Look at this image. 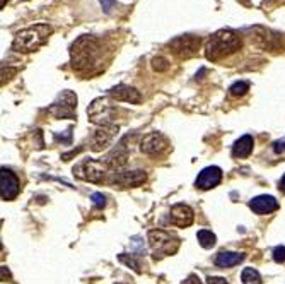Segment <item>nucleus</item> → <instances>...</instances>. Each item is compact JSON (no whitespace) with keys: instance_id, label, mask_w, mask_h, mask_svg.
<instances>
[{"instance_id":"f257e3e1","label":"nucleus","mask_w":285,"mask_h":284,"mask_svg":"<svg viewBox=\"0 0 285 284\" xmlns=\"http://www.w3.org/2000/svg\"><path fill=\"white\" fill-rule=\"evenodd\" d=\"M241 47H243V39L239 33L232 29H220L209 38L205 47V55L209 60L217 62L220 58L229 57L232 53H236L238 50H241Z\"/></svg>"},{"instance_id":"f03ea898","label":"nucleus","mask_w":285,"mask_h":284,"mask_svg":"<svg viewBox=\"0 0 285 284\" xmlns=\"http://www.w3.org/2000/svg\"><path fill=\"white\" fill-rule=\"evenodd\" d=\"M52 33H53L52 26L44 24V22L29 26V28L22 29L16 34L14 42H12V50L21 52V53L36 52L39 47H43V45L48 42Z\"/></svg>"},{"instance_id":"7ed1b4c3","label":"nucleus","mask_w":285,"mask_h":284,"mask_svg":"<svg viewBox=\"0 0 285 284\" xmlns=\"http://www.w3.org/2000/svg\"><path fill=\"white\" fill-rule=\"evenodd\" d=\"M99 52H101V48H99V43L96 39L90 38V36H80L72 45V67L75 70H89L92 65H96Z\"/></svg>"},{"instance_id":"20e7f679","label":"nucleus","mask_w":285,"mask_h":284,"mask_svg":"<svg viewBox=\"0 0 285 284\" xmlns=\"http://www.w3.org/2000/svg\"><path fill=\"white\" fill-rule=\"evenodd\" d=\"M147 240H149V245H151L152 257L156 260H161L167 255L176 254L181 243L178 238L171 236L169 233L162 231V229H151Z\"/></svg>"},{"instance_id":"39448f33","label":"nucleus","mask_w":285,"mask_h":284,"mask_svg":"<svg viewBox=\"0 0 285 284\" xmlns=\"http://www.w3.org/2000/svg\"><path fill=\"white\" fill-rule=\"evenodd\" d=\"M108 165L105 161H98V159H92V157H85V159L79 161L75 166H74V175L77 178L84 180V182H89V183H103L106 178V173H108Z\"/></svg>"},{"instance_id":"423d86ee","label":"nucleus","mask_w":285,"mask_h":284,"mask_svg":"<svg viewBox=\"0 0 285 284\" xmlns=\"http://www.w3.org/2000/svg\"><path fill=\"white\" fill-rule=\"evenodd\" d=\"M75 108H77V96L72 91H62L57 96V100L48 106V113L55 118H70L75 120Z\"/></svg>"},{"instance_id":"0eeeda50","label":"nucleus","mask_w":285,"mask_h":284,"mask_svg":"<svg viewBox=\"0 0 285 284\" xmlns=\"http://www.w3.org/2000/svg\"><path fill=\"white\" fill-rule=\"evenodd\" d=\"M115 113H116L115 106H113L106 98H98V100H94L87 108L89 120L92 121V124H96L98 127L111 125Z\"/></svg>"},{"instance_id":"6e6552de","label":"nucleus","mask_w":285,"mask_h":284,"mask_svg":"<svg viewBox=\"0 0 285 284\" xmlns=\"http://www.w3.org/2000/svg\"><path fill=\"white\" fill-rule=\"evenodd\" d=\"M200 43L202 42H200V38H198V36L183 34V36H178V38H174L173 42L167 43V47L171 48V52H173L176 57H179V58H189V57H193L198 52V48H200Z\"/></svg>"},{"instance_id":"1a4fd4ad","label":"nucleus","mask_w":285,"mask_h":284,"mask_svg":"<svg viewBox=\"0 0 285 284\" xmlns=\"http://www.w3.org/2000/svg\"><path fill=\"white\" fill-rule=\"evenodd\" d=\"M116 134H118V125H115V124L98 127L89 135V149L94 152H101L113 142V139L116 137Z\"/></svg>"},{"instance_id":"9d476101","label":"nucleus","mask_w":285,"mask_h":284,"mask_svg":"<svg viewBox=\"0 0 285 284\" xmlns=\"http://www.w3.org/2000/svg\"><path fill=\"white\" fill-rule=\"evenodd\" d=\"M146 180H147V173L144 170L115 171L111 177V183L120 188H135L146 183Z\"/></svg>"},{"instance_id":"9b49d317","label":"nucleus","mask_w":285,"mask_h":284,"mask_svg":"<svg viewBox=\"0 0 285 284\" xmlns=\"http://www.w3.org/2000/svg\"><path fill=\"white\" fill-rule=\"evenodd\" d=\"M21 192L19 180L11 170L2 168L0 170V195L4 200H14Z\"/></svg>"},{"instance_id":"f8f14e48","label":"nucleus","mask_w":285,"mask_h":284,"mask_svg":"<svg viewBox=\"0 0 285 284\" xmlns=\"http://www.w3.org/2000/svg\"><path fill=\"white\" fill-rule=\"evenodd\" d=\"M220 182H222V170L219 166H207L198 173L195 185L200 190H210V188H215Z\"/></svg>"},{"instance_id":"ddd939ff","label":"nucleus","mask_w":285,"mask_h":284,"mask_svg":"<svg viewBox=\"0 0 285 284\" xmlns=\"http://www.w3.org/2000/svg\"><path fill=\"white\" fill-rule=\"evenodd\" d=\"M126 141H128V135L121 139V141L116 144L115 149L106 156L105 163L108 165V168L120 171V168H123L126 165V161H128V146H126Z\"/></svg>"},{"instance_id":"4468645a","label":"nucleus","mask_w":285,"mask_h":284,"mask_svg":"<svg viewBox=\"0 0 285 284\" xmlns=\"http://www.w3.org/2000/svg\"><path fill=\"white\" fill-rule=\"evenodd\" d=\"M193 219H195V214H193V209L186 204H174L171 207L169 213V221L171 224L178 228H188L193 224Z\"/></svg>"},{"instance_id":"2eb2a0df","label":"nucleus","mask_w":285,"mask_h":284,"mask_svg":"<svg viewBox=\"0 0 285 284\" xmlns=\"http://www.w3.org/2000/svg\"><path fill=\"white\" fill-rule=\"evenodd\" d=\"M108 94L116 101H125V103H132V105H138L142 101V94H140L138 89L132 88V86L126 84H118L115 88H111Z\"/></svg>"},{"instance_id":"dca6fc26","label":"nucleus","mask_w":285,"mask_h":284,"mask_svg":"<svg viewBox=\"0 0 285 284\" xmlns=\"http://www.w3.org/2000/svg\"><path fill=\"white\" fill-rule=\"evenodd\" d=\"M167 147V141L166 137L159 132H151L147 134L146 137L140 142V151L144 154H161Z\"/></svg>"},{"instance_id":"f3484780","label":"nucleus","mask_w":285,"mask_h":284,"mask_svg":"<svg viewBox=\"0 0 285 284\" xmlns=\"http://www.w3.org/2000/svg\"><path fill=\"white\" fill-rule=\"evenodd\" d=\"M250 209L260 216L270 214L278 209V200L271 195H258L255 199L250 200Z\"/></svg>"},{"instance_id":"a211bd4d","label":"nucleus","mask_w":285,"mask_h":284,"mask_svg":"<svg viewBox=\"0 0 285 284\" xmlns=\"http://www.w3.org/2000/svg\"><path fill=\"white\" fill-rule=\"evenodd\" d=\"M255 147V141L251 135H243L241 139H238L232 146V156L234 157H248L253 152Z\"/></svg>"},{"instance_id":"6ab92c4d","label":"nucleus","mask_w":285,"mask_h":284,"mask_svg":"<svg viewBox=\"0 0 285 284\" xmlns=\"http://www.w3.org/2000/svg\"><path fill=\"white\" fill-rule=\"evenodd\" d=\"M244 260V254H238V252H220L219 255L215 257V265L217 267H234V265L241 264Z\"/></svg>"},{"instance_id":"aec40b11","label":"nucleus","mask_w":285,"mask_h":284,"mask_svg":"<svg viewBox=\"0 0 285 284\" xmlns=\"http://www.w3.org/2000/svg\"><path fill=\"white\" fill-rule=\"evenodd\" d=\"M197 238H198V243H200L203 249H212L217 241L215 234L212 231H209V229H200L197 234Z\"/></svg>"},{"instance_id":"412c9836","label":"nucleus","mask_w":285,"mask_h":284,"mask_svg":"<svg viewBox=\"0 0 285 284\" xmlns=\"http://www.w3.org/2000/svg\"><path fill=\"white\" fill-rule=\"evenodd\" d=\"M241 281L243 284H261V276L256 269H244L241 272Z\"/></svg>"},{"instance_id":"4be33fe9","label":"nucleus","mask_w":285,"mask_h":284,"mask_svg":"<svg viewBox=\"0 0 285 284\" xmlns=\"http://www.w3.org/2000/svg\"><path fill=\"white\" fill-rule=\"evenodd\" d=\"M248 91H250V83H246V80H238L229 88L230 96H244Z\"/></svg>"},{"instance_id":"5701e85b","label":"nucleus","mask_w":285,"mask_h":284,"mask_svg":"<svg viewBox=\"0 0 285 284\" xmlns=\"http://www.w3.org/2000/svg\"><path fill=\"white\" fill-rule=\"evenodd\" d=\"M118 260H120V262H123L125 265H128L130 269H133V270H135V272H137V274H140V272H142V269H140V262H138L137 259H135L133 255L120 254V255H118Z\"/></svg>"},{"instance_id":"b1692460","label":"nucleus","mask_w":285,"mask_h":284,"mask_svg":"<svg viewBox=\"0 0 285 284\" xmlns=\"http://www.w3.org/2000/svg\"><path fill=\"white\" fill-rule=\"evenodd\" d=\"M152 69L157 72H166L169 69V62H167V58L164 57H156V58H152Z\"/></svg>"},{"instance_id":"393cba45","label":"nucleus","mask_w":285,"mask_h":284,"mask_svg":"<svg viewBox=\"0 0 285 284\" xmlns=\"http://www.w3.org/2000/svg\"><path fill=\"white\" fill-rule=\"evenodd\" d=\"M90 200H92V204H94L96 209H103V207L106 206V197L103 195V193H99V192L92 193V195H90Z\"/></svg>"},{"instance_id":"a878e982","label":"nucleus","mask_w":285,"mask_h":284,"mask_svg":"<svg viewBox=\"0 0 285 284\" xmlns=\"http://www.w3.org/2000/svg\"><path fill=\"white\" fill-rule=\"evenodd\" d=\"M273 260L277 264H283L285 262V247L278 245L273 249Z\"/></svg>"},{"instance_id":"bb28decb","label":"nucleus","mask_w":285,"mask_h":284,"mask_svg":"<svg viewBox=\"0 0 285 284\" xmlns=\"http://www.w3.org/2000/svg\"><path fill=\"white\" fill-rule=\"evenodd\" d=\"M99 4H101V7H103V11H105V14H111L113 9H115V6H116L115 0H99Z\"/></svg>"},{"instance_id":"cd10ccee","label":"nucleus","mask_w":285,"mask_h":284,"mask_svg":"<svg viewBox=\"0 0 285 284\" xmlns=\"http://www.w3.org/2000/svg\"><path fill=\"white\" fill-rule=\"evenodd\" d=\"M273 151L277 152V154H282L285 151V141H277L273 144Z\"/></svg>"},{"instance_id":"c85d7f7f","label":"nucleus","mask_w":285,"mask_h":284,"mask_svg":"<svg viewBox=\"0 0 285 284\" xmlns=\"http://www.w3.org/2000/svg\"><path fill=\"white\" fill-rule=\"evenodd\" d=\"M183 284H203L200 279H198V276H195V274H192V276H188L186 279H184Z\"/></svg>"},{"instance_id":"c756f323","label":"nucleus","mask_w":285,"mask_h":284,"mask_svg":"<svg viewBox=\"0 0 285 284\" xmlns=\"http://www.w3.org/2000/svg\"><path fill=\"white\" fill-rule=\"evenodd\" d=\"M207 282H209V284H229L224 277H215V276L207 279Z\"/></svg>"},{"instance_id":"7c9ffc66","label":"nucleus","mask_w":285,"mask_h":284,"mask_svg":"<svg viewBox=\"0 0 285 284\" xmlns=\"http://www.w3.org/2000/svg\"><path fill=\"white\" fill-rule=\"evenodd\" d=\"M280 190L285 193V175L282 177V180H280Z\"/></svg>"},{"instance_id":"2f4dec72","label":"nucleus","mask_w":285,"mask_h":284,"mask_svg":"<svg viewBox=\"0 0 285 284\" xmlns=\"http://www.w3.org/2000/svg\"><path fill=\"white\" fill-rule=\"evenodd\" d=\"M0 7H6V0H2V2H0Z\"/></svg>"},{"instance_id":"473e14b6","label":"nucleus","mask_w":285,"mask_h":284,"mask_svg":"<svg viewBox=\"0 0 285 284\" xmlns=\"http://www.w3.org/2000/svg\"><path fill=\"white\" fill-rule=\"evenodd\" d=\"M116 284H120V282H116Z\"/></svg>"}]
</instances>
